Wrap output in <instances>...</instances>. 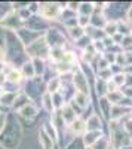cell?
Instances as JSON below:
<instances>
[]
</instances>
